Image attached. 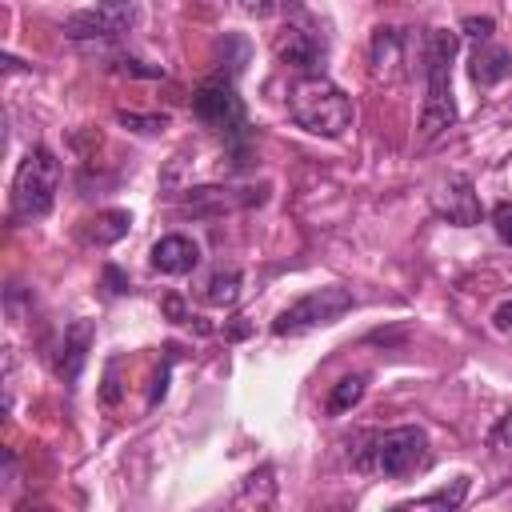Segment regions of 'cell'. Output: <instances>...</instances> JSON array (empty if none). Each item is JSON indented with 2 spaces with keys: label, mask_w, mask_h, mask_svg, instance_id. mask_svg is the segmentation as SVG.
Wrapping results in <instances>:
<instances>
[{
  "label": "cell",
  "mask_w": 512,
  "mask_h": 512,
  "mask_svg": "<svg viewBox=\"0 0 512 512\" xmlns=\"http://www.w3.org/2000/svg\"><path fill=\"white\" fill-rule=\"evenodd\" d=\"M356 472H380L392 480H404L428 464V436L412 424L388 428V432H364L356 436V448L348 452Z\"/></svg>",
  "instance_id": "obj_1"
},
{
  "label": "cell",
  "mask_w": 512,
  "mask_h": 512,
  "mask_svg": "<svg viewBox=\"0 0 512 512\" xmlns=\"http://www.w3.org/2000/svg\"><path fill=\"white\" fill-rule=\"evenodd\" d=\"M460 36L448 28H432L424 36V72H428V96L420 112V136L432 140L436 132L456 124V104H452V60H456Z\"/></svg>",
  "instance_id": "obj_2"
},
{
  "label": "cell",
  "mask_w": 512,
  "mask_h": 512,
  "mask_svg": "<svg viewBox=\"0 0 512 512\" xmlns=\"http://www.w3.org/2000/svg\"><path fill=\"white\" fill-rule=\"evenodd\" d=\"M288 116L312 132V136H344V128L352 124V100L328 80V76H300L292 88H288Z\"/></svg>",
  "instance_id": "obj_3"
},
{
  "label": "cell",
  "mask_w": 512,
  "mask_h": 512,
  "mask_svg": "<svg viewBox=\"0 0 512 512\" xmlns=\"http://www.w3.org/2000/svg\"><path fill=\"white\" fill-rule=\"evenodd\" d=\"M56 188H60V160L48 148H32L12 176V220L48 216Z\"/></svg>",
  "instance_id": "obj_4"
},
{
  "label": "cell",
  "mask_w": 512,
  "mask_h": 512,
  "mask_svg": "<svg viewBox=\"0 0 512 512\" xmlns=\"http://www.w3.org/2000/svg\"><path fill=\"white\" fill-rule=\"evenodd\" d=\"M352 304H356L352 292L340 288V284L312 288L308 296L292 300V304L272 320V336H296V332H308V328H316V324H332V320H340Z\"/></svg>",
  "instance_id": "obj_5"
},
{
  "label": "cell",
  "mask_w": 512,
  "mask_h": 512,
  "mask_svg": "<svg viewBox=\"0 0 512 512\" xmlns=\"http://www.w3.org/2000/svg\"><path fill=\"white\" fill-rule=\"evenodd\" d=\"M192 116H196L204 128L224 132V136H244V128H248L244 100L236 96L232 80H224V76H212V80H204V84L192 92Z\"/></svg>",
  "instance_id": "obj_6"
},
{
  "label": "cell",
  "mask_w": 512,
  "mask_h": 512,
  "mask_svg": "<svg viewBox=\"0 0 512 512\" xmlns=\"http://www.w3.org/2000/svg\"><path fill=\"white\" fill-rule=\"evenodd\" d=\"M136 24V4L132 0H100L96 8L72 12L60 32L68 40H116Z\"/></svg>",
  "instance_id": "obj_7"
},
{
  "label": "cell",
  "mask_w": 512,
  "mask_h": 512,
  "mask_svg": "<svg viewBox=\"0 0 512 512\" xmlns=\"http://www.w3.org/2000/svg\"><path fill=\"white\" fill-rule=\"evenodd\" d=\"M272 52H276V60L288 64V68L316 72V68L324 64V56H328V40H324V32L312 28V24H284V28L276 32V40H272Z\"/></svg>",
  "instance_id": "obj_8"
},
{
  "label": "cell",
  "mask_w": 512,
  "mask_h": 512,
  "mask_svg": "<svg viewBox=\"0 0 512 512\" xmlns=\"http://www.w3.org/2000/svg\"><path fill=\"white\" fill-rule=\"evenodd\" d=\"M408 36L404 28H376L372 36V48H368V64H372V76L384 80V84H396L408 76Z\"/></svg>",
  "instance_id": "obj_9"
},
{
  "label": "cell",
  "mask_w": 512,
  "mask_h": 512,
  "mask_svg": "<svg viewBox=\"0 0 512 512\" xmlns=\"http://www.w3.org/2000/svg\"><path fill=\"white\" fill-rule=\"evenodd\" d=\"M436 212L448 220V224H476L480 220V200L472 192V180L468 176H448L440 184V192L432 196Z\"/></svg>",
  "instance_id": "obj_10"
},
{
  "label": "cell",
  "mask_w": 512,
  "mask_h": 512,
  "mask_svg": "<svg viewBox=\"0 0 512 512\" xmlns=\"http://www.w3.org/2000/svg\"><path fill=\"white\" fill-rule=\"evenodd\" d=\"M92 340H96V324L92 320H72L64 328V344H60V356H56V376L64 384H76L80 380V368L88 360Z\"/></svg>",
  "instance_id": "obj_11"
},
{
  "label": "cell",
  "mask_w": 512,
  "mask_h": 512,
  "mask_svg": "<svg viewBox=\"0 0 512 512\" xmlns=\"http://www.w3.org/2000/svg\"><path fill=\"white\" fill-rule=\"evenodd\" d=\"M196 264H200V244H196L192 236L172 232V236H160V240L152 244V268L164 272V276H184V272H192Z\"/></svg>",
  "instance_id": "obj_12"
},
{
  "label": "cell",
  "mask_w": 512,
  "mask_h": 512,
  "mask_svg": "<svg viewBox=\"0 0 512 512\" xmlns=\"http://www.w3.org/2000/svg\"><path fill=\"white\" fill-rule=\"evenodd\" d=\"M508 72H512V52H508V48H500V44L480 40V48L472 52L468 76H472L480 88H492V84H500Z\"/></svg>",
  "instance_id": "obj_13"
},
{
  "label": "cell",
  "mask_w": 512,
  "mask_h": 512,
  "mask_svg": "<svg viewBox=\"0 0 512 512\" xmlns=\"http://www.w3.org/2000/svg\"><path fill=\"white\" fill-rule=\"evenodd\" d=\"M252 200H264L260 192H248V196H236L232 188H192V196H188V212H220V208H244V204H252Z\"/></svg>",
  "instance_id": "obj_14"
},
{
  "label": "cell",
  "mask_w": 512,
  "mask_h": 512,
  "mask_svg": "<svg viewBox=\"0 0 512 512\" xmlns=\"http://www.w3.org/2000/svg\"><path fill=\"white\" fill-rule=\"evenodd\" d=\"M128 224H132V216L128 212H120V208H112V212H100V216H92V220H84V240L88 244H116L124 232H128Z\"/></svg>",
  "instance_id": "obj_15"
},
{
  "label": "cell",
  "mask_w": 512,
  "mask_h": 512,
  "mask_svg": "<svg viewBox=\"0 0 512 512\" xmlns=\"http://www.w3.org/2000/svg\"><path fill=\"white\" fill-rule=\"evenodd\" d=\"M236 296H240V268H216V272L200 284V300L212 304V308L236 304Z\"/></svg>",
  "instance_id": "obj_16"
},
{
  "label": "cell",
  "mask_w": 512,
  "mask_h": 512,
  "mask_svg": "<svg viewBox=\"0 0 512 512\" xmlns=\"http://www.w3.org/2000/svg\"><path fill=\"white\" fill-rule=\"evenodd\" d=\"M364 388H368V376H364V372L336 380V384H332V392H328V404H324V408H328V416H340V412L356 408V404H360V396H364Z\"/></svg>",
  "instance_id": "obj_17"
},
{
  "label": "cell",
  "mask_w": 512,
  "mask_h": 512,
  "mask_svg": "<svg viewBox=\"0 0 512 512\" xmlns=\"http://www.w3.org/2000/svg\"><path fill=\"white\" fill-rule=\"evenodd\" d=\"M464 492H468V476H460L452 488H440V492H428V496H416V500H408L404 508H432V504H440V508H456L460 500H464Z\"/></svg>",
  "instance_id": "obj_18"
},
{
  "label": "cell",
  "mask_w": 512,
  "mask_h": 512,
  "mask_svg": "<svg viewBox=\"0 0 512 512\" xmlns=\"http://www.w3.org/2000/svg\"><path fill=\"white\" fill-rule=\"evenodd\" d=\"M116 120L124 128H136V132H164L168 128V116H136V112H116Z\"/></svg>",
  "instance_id": "obj_19"
},
{
  "label": "cell",
  "mask_w": 512,
  "mask_h": 512,
  "mask_svg": "<svg viewBox=\"0 0 512 512\" xmlns=\"http://www.w3.org/2000/svg\"><path fill=\"white\" fill-rule=\"evenodd\" d=\"M120 396H124V388H120V360H112V364L104 368V388H100V400H104V404H120Z\"/></svg>",
  "instance_id": "obj_20"
},
{
  "label": "cell",
  "mask_w": 512,
  "mask_h": 512,
  "mask_svg": "<svg viewBox=\"0 0 512 512\" xmlns=\"http://www.w3.org/2000/svg\"><path fill=\"white\" fill-rule=\"evenodd\" d=\"M488 448H496V452H508V448H512V412L500 416V420L492 424V432H488Z\"/></svg>",
  "instance_id": "obj_21"
},
{
  "label": "cell",
  "mask_w": 512,
  "mask_h": 512,
  "mask_svg": "<svg viewBox=\"0 0 512 512\" xmlns=\"http://www.w3.org/2000/svg\"><path fill=\"white\" fill-rule=\"evenodd\" d=\"M492 224H496V236H500L504 244H512V204H508V200L492 208Z\"/></svg>",
  "instance_id": "obj_22"
},
{
  "label": "cell",
  "mask_w": 512,
  "mask_h": 512,
  "mask_svg": "<svg viewBox=\"0 0 512 512\" xmlns=\"http://www.w3.org/2000/svg\"><path fill=\"white\" fill-rule=\"evenodd\" d=\"M116 68H120V72H132V76H148V80L164 76V68H160V64H140V60H128V56H124Z\"/></svg>",
  "instance_id": "obj_23"
},
{
  "label": "cell",
  "mask_w": 512,
  "mask_h": 512,
  "mask_svg": "<svg viewBox=\"0 0 512 512\" xmlns=\"http://www.w3.org/2000/svg\"><path fill=\"white\" fill-rule=\"evenodd\" d=\"M252 16H276V12H284L288 8V0H240Z\"/></svg>",
  "instance_id": "obj_24"
},
{
  "label": "cell",
  "mask_w": 512,
  "mask_h": 512,
  "mask_svg": "<svg viewBox=\"0 0 512 512\" xmlns=\"http://www.w3.org/2000/svg\"><path fill=\"white\" fill-rule=\"evenodd\" d=\"M460 28H464V32H468V36H476V40H488V36H492V28H496V24H492V20H488V16H468V20H464V24H460Z\"/></svg>",
  "instance_id": "obj_25"
},
{
  "label": "cell",
  "mask_w": 512,
  "mask_h": 512,
  "mask_svg": "<svg viewBox=\"0 0 512 512\" xmlns=\"http://www.w3.org/2000/svg\"><path fill=\"white\" fill-rule=\"evenodd\" d=\"M104 284H108L112 296H124V292H128V276H124L116 264H104Z\"/></svg>",
  "instance_id": "obj_26"
},
{
  "label": "cell",
  "mask_w": 512,
  "mask_h": 512,
  "mask_svg": "<svg viewBox=\"0 0 512 512\" xmlns=\"http://www.w3.org/2000/svg\"><path fill=\"white\" fill-rule=\"evenodd\" d=\"M492 320H496V328H500V332H512V300H508V304H500V308L492 312Z\"/></svg>",
  "instance_id": "obj_27"
},
{
  "label": "cell",
  "mask_w": 512,
  "mask_h": 512,
  "mask_svg": "<svg viewBox=\"0 0 512 512\" xmlns=\"http://www.w3.org/2000/svg\"><path fill=\"white\" fill-rule=\"evenodd\" d=\"M164 312H168L172 320H188V312H184V300H180V296H164Z\"/></svg>",
  "instance_id": "obj_28"
},
{
  "label": "cell",
  "mask_w": 512,
  "mask_h": 512,
  "mask_svg": "<svg viewBox=\"0 0 512 512\" xmlns=\"http://www.w3.org/2000/svg\"><path fill=\"white\" fill-rule=\"evenodd\" d=\"M164 392H168V368H160V376H156V388H152L148 404H160V400H164Z\"/></svg>",
  "instance_id": "obj_29"
},
{
  "label": "cell",
  "mask_w": 512,
  "mask_h": 512,
  "mask_svg": "<svg viewBox=\"0 0 512 512\" xmlns=\"http://www.w3.org/2000/svg\"><path fill=\"white\" fill-rule=\"evenodd\" d=\"M240 336H248V324H244V320L236 316V324L228 328V340H240Z\"/></svg>",
  "instance_id": "obj_30"
}]
</instances>
